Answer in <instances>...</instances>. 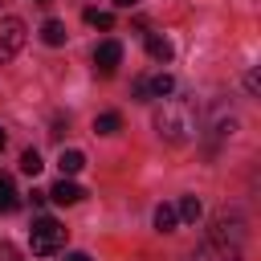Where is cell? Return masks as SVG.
I'll use <instances>...</instances> for the list:
<instances>
[{
	"label": "cell",
	"instance_id": "7c38bea8",
	"mask_svg": "<svg viewBox=\"0 0 261 261\" xmlns=\"http://www.w3.org/2000/svg\"><path fill=\"white\" fill-rule=\"evenodd\" d=\"M175 224H179L175 208H171V204H159V208H155V228H159V232H175Z\"/></svg>",
	"mask_w": 261,
	"mask_h": 261
},
{
	"label": "cell",
	"instance_id": "2e32d148",
	"mask_svg": "<svg viewBox=\"0 0 261 261\" xmlns=\"http://www.w3.org/2000/svg\"><path fill=\"white\" fill-rule=\"evenodd\" d=\"M86 24H94V29H114V16L102 12V8H86Z\"/></svg>",
	"mask_w": 261,
	"mask_h": 261
},
{
	"label": "cell",
	"instance_id": "5b68a950",
	"mask_svg": "<svg viewBox=\"0 0 261 261\" xmlns=\"http://www.w3.org/2000/svg\"><path fill=\"white\" fill-rule=\"evenodd\" d=\"M118 61H122V45H118V41H102V45L94 49V69H98L102 77H110Z\"/></svg>",
	"mask_w": 261,
	"mask_h": 261
},
{
	"label": "cell",
	"instance_id": "3957f363",
	"mask_svg": "<svg viewBox=\"0 0 261 261\" xmlns=\"http://www.w3.org/2000/svg\"><path fill=\"white\" fill-rule=\"evenodd\" d=\"M212 245H224V249H241L245 245V220L237 212H220L212 220Z\"/></svg>",
	"mask_w": 261,
	"mask_h": 261
},
{
	"label": "cell",
	"instance_id": "30bf717a",
	"mask_svg": "<svg viewBox=\"0 0 261 261\" xmlns=\"http://www.w3.org/2000/svg\"><path fill=\"white\" fill-rule=\"evenodd\" d=\"M171 90H175L171 73H155V77H147V94H151V98H167Z\"/></svg>",
	"mask_w": 261,
	"mask_h": 261
},
{
	"label": "cell",
	"instance_id": "8992f818",
	"mask_svg": "<svg viewBox=\"0 0 261 261\" xmlns=\"http://www.w3.org/2000/svg\"><path fill=\"white\" fill-rule=\"evenodd\" d=\"M45 196H49L53 204H77V200H82L86 192H82V188H77L73 179H65V175H61V179H57V184H53V188H49Z\"/></svg>",
	"mask_w": 261,
	"mask_h": 261
},
{
	"label": "cell",
	"instance_id": "e0dca14e",
	"mask_svg": "<svg viewBox=\"0 0 261 261\" xmlns=\"http://www.w3.org/2000/svg\"><path fill=\"white\" fill-rule=\"evenodd\" d=\"M41 167H45V163H41V155L29 147V151L20 155V171H24V175H41Z\"/></svg>",
	"mask_w": 261,
	"mask_h": 261
},
{
	"label": "cell",
	"instance_id": "ba28073f",
	"mask_svg": "<svg viewBox=\"0 0 261 261\" xmlns=\"http://www.w3.org/2000/svg\"><path fill=\"white\" fill-rule=\"evenodd\" d=\"M147 53H151L155 61H171V41L159 37V33H147Z\"/></svg>",
	"mask_w": 261,
	"mask_h": 261
},
{
	"label": "cell",
	"instance_id": "52a82bcc",
	"mask_svg": "<svg viewBox=\"0 0 261 261\" xmlns=\"http://www.w3.org/2000/svg\"><path fill=\"white\" fill-rule=\"evenodd\" d=\"M192 261H245L241 257V249H224V245H204V249H196L192 253Z\"/></svg>",
	"mask_w": 261,
	"mask_h": 261
},
{
	"label": "cell",
	"instance_id": "8fae6325",
	"mask_svg": "<svg viewBox=\"0 0 261 261\" xmlns=\"http://www.w3.org/2000/svg\"><path fill=\"white\" fill-rule=\"evenodd\" d=\"M57 167H61V175H77V171L86 167V155H82V151H61Z\"/></svg>",
	"mask_w": 261,
	"mask_h": 261
},
{
	"label": "cell",
	"instance_id": "44dd1931",
	"mask_svg": "<svg viewBox=\"0 0 261 261\" xmlns=\"http://www.w3.org/2000/svg\"><path fill=\"white\" fill-rule=\"evenodd\" d=\"M65 261H90V253H65Z\"/></svg>",
	"mask_w": 261,
	"mask_h": 261
},
{
	"label": "cell",
	"instance_id": "ffe728a7",
	"mask_svg": "<svg viewBox=\"0 0 261 261\" xmlns=\"http://www.w3.org/2000/svg\"><path fill=\"white\" fill-rule=\"evenodd\" d=\"M135 98H139V102H147V98H151V94H147V77H139V82H135Z\"/></svg>",
	"mask_w": 261,
	"mask_h": 261
},
{
	"label": "cell",
	"instance_id": "277c9868",
	"mask_svg": "<svg viewBox=\"0 0 261 261\" xmlns=\"http://www.w3.org/2000/svg\"><path fill=\"white\" fill-rule=\"evenodd\" d=\"M24 45V20L20 16H0V65L12 61Z\"/></svg>",
	"mask_w": 261,
	"mask_h": 261
},
{
	"label": "cell",
	"instance_id": "ac0fdd59",
	"mask_svg": "<svg viewBox=\"0 0 261 261\" xmlns=\"http://www.w3.org/2000/svg\"><path fill=\"white\" fill-rule=\"evenodd\" d=\"M0 261H24V257L16 253V245H8V241H0Z\"/></svg>",
	"mask_w": 261,
	"mask_h": 261
},
{
	"label": "cell",
	"instance_id": "9c48e42d",
	"mask_svg": "<svg viewBox=\"0 0 261 261\" xmlns=\"http://www.w3.org/2000/svg\"><path fill=\"white\" fill-rule=\"evenodd\" d=\"M41 41L53 45V49L65 45V24H61V20H45V24H41Z\"/></svg>",
	"mask_w": 261,
	"mask_h": 261
},
{
	"label": "cell",
	"instance_id": "9a60e30c",
	"mask_svg": "<svg viewBox=\"0 0 261 261\" xmlns=\"http://www.w3.org/2000/svg\"><path fill=\"white\" fill-rule=\"evenodd\" d=\"M200 212H204V208H200V200H196V196H184V200H179V208H175V216H179V220H188V224H196V220H200Z\"/></svg>",
	"mask_w": 261,
	"mask_h": 261
},
{
	"label": "cell",
	"instance_id": "d6986e66",
	"mask_svg": "<svg viewBox=\"0 0 261 261\" xmlns=\"http://www.w3.org/2000/svg\"><path fill=\"white\" fill-rule=\"evenodd\" d=\"M257 86H261V77H257V69H249V73H245V90L257 94Z\"/></svg>",
	"mask_w": 261,
	"mask_h": 261
},
{
	"label": "cell",
	"instance_id": "6da1fadb",
	"mask_svg": "<svg viewBox=\"0 0 261 261\" xmlns=\"http://www.w3.org/2000/svg\"><path fill=\"white\" fill-rule=\"evenodd\" d=\"M155 130H159L167 143H188V139L196 135V110H192V102L163 98V106L155 110Z\"/></svg>",
	"mask_w": 261,
	"mask_h": 261
},
{
	"label": "cell",
	"instance_id": "7a4b0ae2",
	"mask_svg": "<svg viewBox=\"0 0 261 261\" xmlns=\"http://www.w3.org/2000/svg\"><path fill=\"white\" fill-rule=\"evenodd\" d=\"M29 249L33 257H53L65 249V228L53 220V216H37L33 220V232H29Z\"/></svg>",
	"mask_w": 261,
	"mask_h": 261
},
{
	"label": "cell",
	"instance_id": "cb8c5ba5",
	"mask_svg": "<svg viewBox=\"0 0 261 261\" xmlns=\"http://www.w3.org/2000/svg\"><path fill=\"white\" fill-rule=\"evenodd\" d=\"M37 4H49V0H37Z\"/></svg>",
	"mask_w": 261,
	"mask_h": 261
},
{
	"label": "cell",
	"instance_id": "603a6c76",
	"mask_svg": "<svg viewBox=\"0 0 261 261\" xmlns=\"http://www.w3.org/2000/svg\"><path fill=\"white\" fill-rule=\"evenodd\" d=\"M4 143H8V139H4V130H0V151H4Z\"/></svg>",
	"mask_w": 261,
	"mask_h": 261
},
{
	"label": "cell",
	"instance_id": "7402d4cb",
	"mask_svg": "<svg viewBox=\"0 0 261 261\" xmlns=\"http://www.w3.org/2000/svg\"><path fill=\"white\" fill-rule=\"evenodd\" d=\"M114 4H118V8H135L139 0H114Z\"/></svg>",
	"mask_w": 261,
	"mask_h": 261
},
{
	"label": "cell",
	"instance_id": "4fadbf2b",
	"mask_svg": "<svg viewBox=\"0 0 261 261\" xmlns=\"http://www.w3.org/2000/svg\"><path fill=\"white\" fill-rule=\"evenodd\" d=\"M16 204H20V196H16L12 179H8V175H0V212H16Z\"/></svg>",
	"mask_w": 261,
	"mask_h": 261
},
{
	"label": "cell",
	"instance_id": "5bb4252c",
	"mask_svg": "<svg viewBox=\"0 0 261 261\" xmlns=\"http://www.w3.org/2000/svg\"><path fill=\"white\" fill-rule=\"evenodd\" d=\"M94 130H98V135H118V130H122V118H118L114 110H106V114L94 118Z\"/></svg>",
	"mask_w": 261,
	"mask_h": 261
}]
</instances>
